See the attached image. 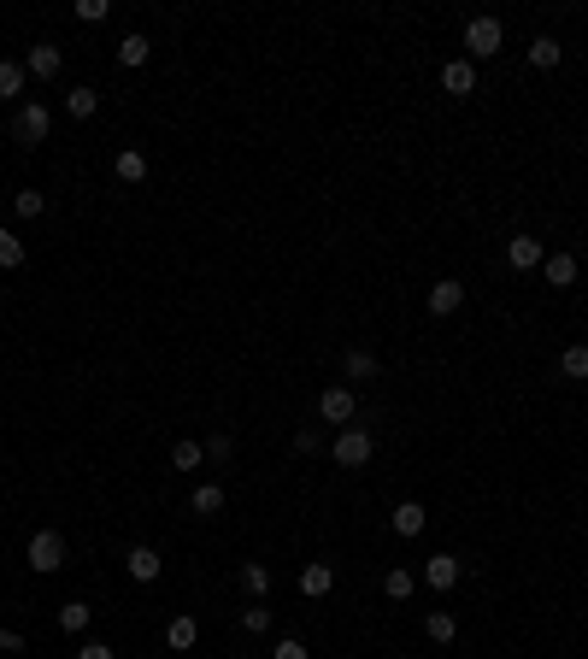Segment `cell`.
Here are the masks:
<instances>
[{"instance_id": "cell-1", "label": "cell", "mask_w": 588, "mask_h": 659, "mask_svg": "<svg viewBox=\"0 0 588 659\" xmlns=\"http://www.w3.org/2000/svg\"><path fill=\"white\" fill-rule=\"evenodd\" d=\"M330 453H336L341 471H359V465H371V453H377V442H371V430H353V424H341L336 442H330Z\"/></svg>"}, {"instance_id": "cell-2", "label": "cell", "mask_w": 588, "mask_h": 659, "mask_svg": "<svg viewBox=\"0 0 588 659\" xmlns=\"http://www.w3.org/2000/svg\"><path fill=\"white\" fill-rule=\"evenodd\" d=\"M500 42H506V24L500 18H471V24H465V59H494L500 54Z\"/></svg>"}, {"instance_id": "cell-3", "label": "cell", "mask_w": 588, "mask_h": 659, "mask_svg": "<svg viewBox=\"0 0 588 659\" xmlns=\"http://www.w3.org/2000/svg\"><path fill=\"white\" fill-rule=\"evenodd\" d=\"M47 130H54V113H47L42 100H24V106H18V118H13V141H24V148H42Z\"/></svg>"}, {"instance_id": "cell-4", "label": "cell", "mask_w": 588, "mask_h": 659, "mask_svg": "<svg viewBox=\"0 0 588 659\" xmlns=\"http://www.w3.org/2000/svg\"><path fill=\"white\" fill-rule=\"evenodd\" d=\"M59 565H65V536L36 530L29 536V571H59Z\"/></svg>"}, {"instance_id": "cell-5", "label": "cell", "mask_w": 588, "mask_h": 659, "mask_svg": "<svg viewBox=\"0 0 588 659\" xmlns=\"http://www.w3.org/2000/svg\"><path fill=\"white\" fill-rule=\"evenodd\" d=\"M353 412H359V401H353L348 383H330V389L318 394V418H323V424H348Z\"/></svg>"}, {"instance_id": "cell-6", "label": "cell", "mask_w": 588, "mask_h": 659, "mask_svg": "<svg viewBox=\"0 0 588 659\" xmlns=\"http://www.w3.org/2000/svg\"><path fill=\"white\" fill-rule=\"evenodd\" d=\"M59 65H65V47H54V42H36L29 59H24V71H29V77H42V83H54Z\"/></svg>"}, {"instance_id": "cell-7", "label": "cell", "mask_w": 588, "mask_h": 659, "mask_svg": "<svg viewBox=\"0 0 588 659\" xmlns=\"http://www.w3.org/2000/svg\"><path fill=\"white\" fill-rule=\"evenodd\" d=\"M459 571H465V565L453 560V553H435V560H424V583H430L435 595H448L453 583H459Z\"/></svg>"}, {"instance_id": "cell-8", "label": "cell", "mask_w": 588, "mask_h": 659, "mask_svg": "<svg viewBox=\"0 0 588 659\" xmlns=\"http://www.w3.org/2000/svg\"><path fill=\"white\" fill-rule=\"evenodd\" d=\"M465 307V283H453V277H441L430 289V318H453V312Z\"/></svg>"}, {"instance_id": "cell-9", "label": "cell", "mask_w": 588, "mask_h": 659, "mask_svg": "<svg viewBox=\"0 0 588 659\" xmlns=\"http://www.w3.org/2000/svg\"><path fill=\"white\" fill-rule=\"evenodd\" d=\"M124 571H130V583H159L165 565H159L154 547H130V553H124Z\"/></svg>"}, {"instance_id": "cell-10", "label": "cell", "mask_w": 588, "mask_h": 659, "mask_svg": "<svg viewBox=\"0 0 588 659\" xmlns=\"http://www.w3.org/2000/svg\"><path fill=\"white\" fill-rule=\"evenodd\" d=\"M542 259H547V253H542L535 236H512V241H506V266H512V271H535Z\"/></svg>"}, {"instance_id": "cell-11", "label": "cell", "mask_w": 588, "mask_h": 659, "mask_svg": "<svg viewBox=\"0 0 588 659\" xmlns=\"http://www.w3.org/2000/svg\"><path fill=\"white\" fill-rule=\"evenodd\" d=\"M441 89L465 100L476 89V65H471V59H448V65H441Z\"/></svg>"}, {"instance_id": "cell-12", "label": "cell", "mask_w": 588, "mask_h": 659, "mask_svg": "<svg viewBox=\"0 0 588 659\" xmlns=\"http://www.w3.org/2000/svg\"><path fill=\"white\" fill-rule=\"evenodd\" d=\"M389 524H394V536H424V524H430V512H424L418 501H400L389 512Z\"/></svg>"}, {"instance_id": "cell-13", "label": "cell", "mask_w": 588, "mask_h": 659, "mask_svg": "<svg viewBox=\"0 0 588 659\" xmlns=\"http://www.w3.org/2000/svg\"><path fill=\"white\" fill-rule=\"evenodd\" d=\"M542 271H547V283H553V289H571V283H576V253H547Z\"/></svg>"}, {"instance_id": "cell-14", "label": "cell", "mask_w": 588, "mask_h": 659, "mask_svg": "<svg viewBox=\"0 0 588 659\" xmlns=\"http://www.w3.org/2000/svg\"><path fill=\"white\" fill-rule=\"evenodd\" d=\"M330 583H336V571H330V565H323V560H312L307 571H300V595H307V601H318V595H330Z\"/></svg>"}, {"instance_id": "cell-15", "label": "cell", "mask_w": 588, "mask_h": 659, "mask_svg": "<svg viewBox=\"0 0 588 659\" xmlns=\"http://www.w3.org/2000/svg\"><path fill=\"white\" fill-rule=\"evenodd\" d=\"M189 506H195L200 519H218V512H224V489H218V483H195Z\"/></svg>"}, {"instance_id": "cell-16", "label": "cell", "mask_w": 588, "mask_h": 659, "mask_svg": "<svg viewBox=\"0 0 588 659\" xmlns=\"http://www.w3.org/2000/svg\"><path fill=\"white\" fill-rule=\"evenodd\" d=\"M341 371H348L353 383L377 377V353H371V348H348V353H341Z\"/></svg>"}, {"instance_id": "cell-17", "label": "cell", "mask_w": 588, "mask_h": 659, "mask_svg": "<svg viewBox=\"0 0 588 659\" xmlns=\"http://www.w3.org/2000/svg\"><path fill=\"white\" fill-rule=\"evenodd\" d=\"M88 618H95V606H88V601H65V606H59V630H65V636H83Z\"/></svg>"}, {"instance_id": "cell-18", "label": "cell", "mask_w": 588, "mask_h": 659, "mask_svg": "<svg viewBox=\"0 0 588 659\" xmlns=\"http://www.w3.org/2000/svg\"><path fill=\"white\" fill-rule=\"evenodd\" d=\"M382 589H389V601H412V589H418V577H412L407 565H389V571H382Z\"/></svg>"}, {"instance_id": "cell-19", "label": "cell", "mask_w": 588, "mask_h": 659, "mask_svg": "<svg viewBox=\"0 0 588 659\" xmlns=\"http://www.w3.org/2000/svg\"><path fill=\"white\" fill-rule=\"evenodd\" d=\"M24 83H29V71L18 65V59H0V100H18Z\"/></svg>"}, {"instance_id": "cell-20", "label": "cell", "mask_w": 588, "mask_h": 659, "mask_svg": "<svg viewBox=\"0 0 588 659\" xmlns=\"http://www.w3.org/2000/svg\"><path fill=\"white\" fill-rule=\"evenodd\" d=\"M241 589H248L253 601H265V595H271V565L248 560V565H241Z\"/></svg>"}, {"instance_id": "cell-21", "label": "cell", "mask_w": 588, "mask_h": 659, "mask_svg": "<svg viewBox=\"0 0 588 659\" xmlns=\"http://www.w3.org/2000/svg\"><path fill=\"white\" fill-rule=\"evenodd\" d=\"M165 642L177 647V654H182V647H195V642H200V624H195L189 613H182V618H171V624H165Z\"/></svg>"}, {"instance_id": "cell-22", "label": "cell", "mask_w": 588, "mask_h": 659, "mask_svg": "<svg viewBox=\"0 0 588 659\" xmlns=\"http://www.w3.org/2000/svg\"><path fill=\"white\" fill-rule=\"evenodd\" d=\"M559 59H565V47L553 42V36H535V42H530V65H535V71H553Z\"/></svg>"}, {"instance_id": "cell-23", "label": "cell", "mask_w": 588, "mask_h": 659, "mask_svg": "<svg viewBox=\"0 0 588 659\" xmlns=\"http://www.w3.org/2000/svg\"><path fill=\"white\" fill-rule=\"evenodd\" d=\"M424 636H430V642H453V636H459V618L453 613H424Z\"/></svg>"}, {"instance_id": "cell-24", "label": "cell", "mask_w": 588, "mask_h": 659, "mask_svg": "<svg viewBox=\"0 0 588 659\" xmlns=\"http://www.w3.org/2000/svg\"><path fill=\"white\" fill-rule=\"evenodd\" d=\"M65 113L71 118H95L100 113V89H71V95H65Z\"/></svg>"}, {"instance_id": "cell-25", "label": "cell", "mask_w": 588, "mask_h": 659, "mask_svg": "<svg viewBox=\"0 0 588 659\" xmlns=\"http://www.w3.org/2000/svg\"><path fill=\"white\" fill-rule=\"evenodd\" d=\"M113 171H118V182H141V177H147V159H141L136 148H124V154L113 159Z\"/></svg>"}, {"instance_id": "cell-26", "label": "cell", "mask_w": 588, "mask_h": 659, "mask_svg": "<svg viewBox=\"0 0 588 659\" xmlns=\"http://www.w3.org/2000/svg\"><path fill=\"white\" fill-rule=\"evenodd\" d=\"M147 54H154V42H147V36H124V42H118V59H124L130 71L147 65Z\"/></svg>"}, {"instance_id": "cell-27", "label": "cell", "mask_w": 588, "mask_h": 659, "mask_svg": "<svg viewBox=\"0 0 588 659\" xmlns=\"http://www.w3.org/2000/svg\"><path fill=\"white\" fill-rule=\"evenodd\" d=\"M559 371L565 377H588V342H571V348L559 353Z\"/></svg>"}, {"instance_id": "cell-28", "label": "cell", "mask_w": 588, "mask_h": 659, "mask_svg": "<svg viewBox=\"0 0 588 659\" xmlns=\"http://www.w3.org/2000/svg\"><path fill=\"white\" fill-rule=\"evenodd\" d=\"M13 212H18V218H42V212H47L42 189H18V195H13Z\"/></svg>"}, {"instance_id": "cell-29", "label": "cell", "mask_w": 588, "mask_h": 659, "mask_svg": "<svg viewBox=\"0 0 588 659\" xmlns=\"http://www.w3.org/2000/svg\"><path fill=\"white\" fill-rule=\"evenodd\" d=\"M200 460H206L200 442H177V448H171V465H177V471H200Z\"/></svg>"}, {"instance_id": "cell-30", "label": "cell", "mask_w": 588, "mask_h": 659, "mask_svg": "<svg viewBox=\"0 0 588 659\" xmlns=\"http://www.w3.org/2000/svg\"><path fill=\"white\" fill-rule=\"evenodd\" d=\"M241 630H248V636H265V630H271V606H265V601H253L248 613H241Z\"/></svg>"}, {"instance_id": "cell-31", "label": "cell", "mask_w": 588, "mask_h": 659, "mask_svg": "<svg viewBox=\"0 0 588 659\" xmlns=\"http://www.w3.org/2000/svg\"><path fill=\"white\" fill-rule=\"evenodd\" d=\"M0 266H6V271H18V266H24V241H18L13 230H0Z\"/></svg>"}, {"instance_id": "cell-32", "label": "cell", "mask_w": 588, "mask_h": 659, "mask_svg": "<svg viewBox=\"0 0 588 659\" xmlns=\"http://www.w3.org/2000/svg\"><path fill=\"white\" fill-rule=\"evenodd\" d=\"M271 659H312V654H307V642H300V636H282V642L271 647Z\"/></svg>"}, {"instance_id": "cell-33", "label": "cell", "mask_w": 588, "mask_h": 659, "mask_svg": "<svg viewBox=\"0 0 588 659\" xmlns=\"http://www.w3.org/2000/svg\"><path fill=\"white\" fill-rule=\"evenodd\" d=\"M106 13H113V0H77V18H83V24H100Z\"/></svg>"}, {"instance_id": "cell-34", "label": "cell", "mask_w": 588, "mask_h": 659, "mask_svg": "<svg viewBox=\"0 0 588 659\" xmlns=\"http://www.w3.org/2000/svg\"><path fill=\"white\" fill-rule=\"evenodd\" d=\"M230 448H236L230 435H212V442H206V460H230Z\"/></svg>"}, {"instance_id": "cell-35", "label": "cell", "mask_w": 588, "mask_h": 659, "mask_svg": "<svg viewBox=\"0 0 588 659\" xmlns=\"http://www.w3.org/2000/svg\"><path fill=\"white\" fill-rule=\"evenodd\" d=\"M294 448H300V453H318L323 435H318V430H300V435H294Z\"/></svg>"}, {"instance_id": "cell-36", "label": "cell", "mask_w": 588, "mask_h": 659, "mask_svg": "<svg viewBox=\"0 0 588 659\" xmlns=\"http://www.w3.org/2000/svg\"><path fill=\"white\" fill-rule=\"evenodd\" d=\"M77 659H113V647H106V642H83V647H77Z\"/></svg>"}, {"instance_id": "cell-37", "label": "cell", "mask_w": 588, "mask_h": 659, "mask_svg": "<svg viewBox=\"0 0 588 659\" xmlns=\"http://www.w3.org/2000/svg\"><path fill=\"white\" fill-rule=\"evenodd\" d=\"M0 647H6V654H24V636H18V630H6V624H0Z\"/></svg>"}]
</instances>
